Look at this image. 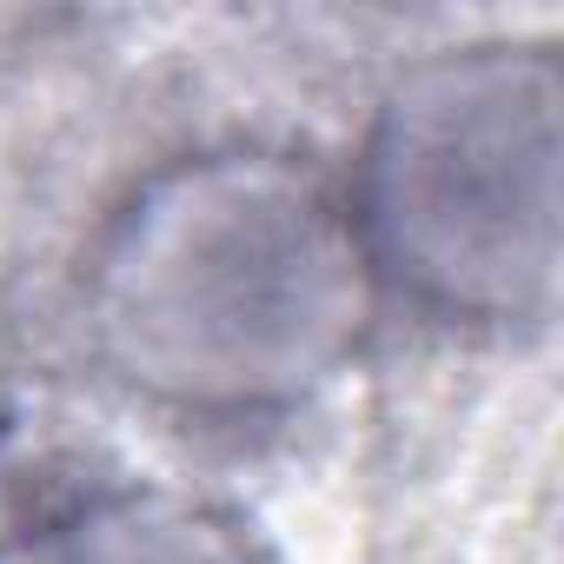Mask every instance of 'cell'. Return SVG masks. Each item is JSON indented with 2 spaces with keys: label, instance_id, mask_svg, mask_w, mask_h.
<instances>
[{
  "label": "cell",
  "instance_id": "cell-1",
  "mask_svg": "<svg viewBox=\"0 0 564 564\" xmlns=\"http://www.w3.org/2000/svg\"><path fill=\"white\" fill-rule=\"evenodd\" d=\"M100 366L153 405L252 419L339 379L379 319V279L313 166L259 147L186 153L100 226L80 279Z\"/></svg>",
  "mask_w": 564,
  "mask_h": 564
},
{
  "label": "cell",
  "instance_id": "cell-4",
  "mask_svg": "<svg viewBox=\"0 0 564 564\" xmlns=\"http://www.w3.org/2000/svg\"><path fill=\"white\" fill-rule=\"evenodd\" d=\"M0 544H8V531H0Z\"/></svg>",
  "mask_w": 564,
  "mask_h": 564
},
{
  "label": "cell",
  "instance_id": "cell-3",
  "mask_svg": "<svg viewBox=\"0 0 564 564\" xmlns=\"http://www.w3.org/2000/svg\"><path fill=\"white\" fill-rule=\"evenodd\" d=\"M0 564H272L252 524L173 485H107L8 531Z\"/></svg>",
  "mask_w": 564,
  "mask_h": 564
},
{
  "label": "cell",
  "instance_id": "cell-2",
  "mask_svg": "<svg viewBox=\"0 0 564 564\" xmlns=\"http://www.w3.org/2000/svg\"><path fill=\"white\" fill-rule=\"evenodd\" d=\"M557 113L551 47L518 41L445 47L386 87L346 193L379 293L452 326L551 319Z\"/></svg>",
  "mask_w": 564,
  "mask_h": 564
}]
</instances>
